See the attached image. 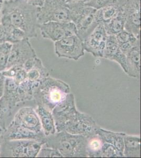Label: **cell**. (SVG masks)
Segmentation results:
<instances>
[{
	"label": "cell",
	"instance_id": "1",
	"mask_svg": "<svg viewBox=\"0 0 141 158\" xmlns=\"http://www.w3.org/2000/svg\"><path fill=\"white\" fill-rule=\"evenodd\" d=\"M38 7L27 0L4 1L0 11V23L23 31L29 39L36 38L39 25Z\"/></svg>",
	"mask_w": 141,
	"mask_h": 158
},
{
	"label": "cell",
	"instance_id": "2",
	"mask_svg": "<svg viewBox=\"0 0 141 158\" xmlns=\"http://www.w3.org/2000/svg\"><path fill=\"white\" fill-rule=\"evenodd\" d=\"M86 142L87 137L61 131L46 136L43 146L56 149L63 157L86 158Z\"/></svg>",
	"mask_w": 141,
	"mask_h": 158
},
{
	"label": "cell",
	"instance_id": "3",
	"mask_svg": "<svg viewBox=\"0 0 141 158\" xmlns=\"http://www.w3.org/2000/svg\"><path fill=\"white\" fill-rule=\"evenodd\" d=\"M70 92V86L66 83L48 76L40 82L34 93L33 100L37 106L52 112Z\"/></svg>",
	"mask_w": 141,
	"mask_h": 158
},
{
	"label": "cell",
	"instance_id": "4",
	"mask_svg": "<svg viewBox=\"0 0 141 158\" xmlns=\"http://www.w3.org/2000/svg\"><path fill=\"white\" fill-rule=\"evenodd\" d=\"M66 4L70 10L71 22L76 27L77 35L83 41L98 25L95 21L97 10L83 2Z\"/></svg>",
	"mask_w": 141,
	"mask_h": 158
},
{
	"label": "cell",
	"instance_id": "5",
	"mask_svg": "<svg viewBox=\"0 0 141 158\" xmlns=\"http://www.w3.org/2000/svg\"><path fill=\"white\" fill-rule=\"evenodd\" d=\"M43 144L34 140H4L0 157L35 158Z\"/></svg>",
	"mask_w": 141,
	"mask_h": 158
},
{
	"label": "cell",
	"instance_id": "6",
	"mask_svg": "<svg viewBox=\"0 0 141 158\" xmlns=\"http://www.w3.org/2000/svg\"><path fill=\"white\" fill-rule=\"evenodd\" d=\"M37 18L39 25L48 22H71L70 10L62 0H44L38 7Z\"/></svg>",
	"mask_w": 141,
	"mask_h": 158
},
{
	"label": "cell",
	"instance_id": "7",
	"mask_svg": "<svg viewBox=\"0 0 141 158\" xmlns=\"http://www.w3.org/2000/svg\"><path fill=\"white\" fill-rule=\"evenodd\" d=\"M99 128L100 127L97 125L92 117L77 111L63 125L61 131H65L72 135L88 137L97 133Z\"/></svg>",
	"mask_w": 141,
	"mask_h": 158
},
{
	"label": "cell",
	"instance_id": "8",
	"mask_svg": "<svg viewBox=\"0 0 141 158\" xmlns=\"http://www.w3.org/2000/svg\"><path fill=\"white\" fill-rule=\"evenodd\" d=\"M55 52L59 58L77 61L84 56L83 42L77 35L67 36L55 42Z\"/></svg>",
	"mask_w": 141,
	"mask_h": 158
},
{
	"label": "cell",
	"instance_id": "9",
	"mask_svg": "<svg viewBox=\"0 0 141 158\" xmlns=\"http://www.w3.org/2000/svg\"><path fill=\"white\" fill-rule=\"evenodd\" d=\"M42 36L44 39L57 41L67 36L77 35V29L72 22H48L39 25Z\"/></svg>",
	"mask_w": 141,
	"mask_h": 158
},
{
	"label": "cell",
	"instance_id": "10",
	"mask_svg": "<svg viewBox=\"0 0 141 158\" xmlns=\"http://www.w3.org/2000/svg\"><path fill=\"white\" fill-rule=\"evenodd\" d=\"M29 38L13 43L6 69L15 65L23 66L29 60L36 57Z\"/></svg>",
	"mask_w": 141,
	"mask_h": 158
},
{
	"label": "cell",
	"instance_id": "11",
	"mask_svg": "<svg viewBox=\"0 0 141 158\" xmlns=\"http://www.w3.org/2000/svg\"><path fill=\"white\" fill-rule=\"evenodd\" d=\"M124 30L141 39V0H126L123 9Z\"/></svg>",
	"mask_w": 141,
	"mask_h": 158
},
{
	"label": "cell",
	"instance_id": "12",
	"mask_svg": "<svg viewBox=\"0 0 141 158\" xmlns=\"http://www.w3.org/2000/svg\"><path fill=\"white\" fill-rule=\"evenodd\" d=\"M77 111L75 106L74 95L70 92L64 100L57 104L52 111L56 132L61 131L63 126Z\"/></svg>",
	"mask_w": 141,
	"mask_h": 158
},
{
	"label": "cell",
	"instance_id": "13",
	"mask_svg": "<svg viewBox=\"0 0 141 158\" xmlns=\"http://www.w3.org/2000/svg\"><path fill=\"white\" fill-rule=\"evenodd\" d=\"M107 36L103 24H99L83 41L84 50L95 57H103Z\"/></svg>",
	"mask_w": 141,
	"mask_h": 158
},
{
	"label": "cell",
	"instance_id": "14",
	"mask_svg": "<svg viewBox=\"0 0 141 158\" xmlns=\"http://www.w3.org/2000/svg\"><path fill=\"white\" fill-rule=\"evenodd\" d=\"M12 122L38 133H43L39 117L32 107H22L15 113Z\"/></svg>",
	"mask_w": 141,
	"mask_h": 158
},
{
	"label": "cell",
	"instance_id": "15",
	"mask_svg": "<svg viewBox=\"0 0 141 158\" xmlns=\"http://www.w3.org/2000/svg\"><path fill=\"white\" fill-rule=\"evenodd\" d=\"M3 137L5 140H34L44 144L46 136L43 132L38 133L11 122L4 130Z\"/></svg>",
	"mask_w": 141,
	"mask_h": 158
},
{
	"label": "cell",
	"instance_id": "16",
	"mask_svg": "<svg viewBox=\"0 0 141 158\" xmlns=\"http://www.w3.org/2000/svg\"><path fill=\"white\" fill-rule=\"evenodd\" d=\"M126 0H118L109 6L97 10L95 13V21L97 23L106 24L123 10Z\"/></svg>",
	"mask_w": 141,
	"mask_h": 158
},
{
	"label": "cell",
	"instance_id": "17",
	"mask_svg": "<svg viewBox=\"0 0 141 158\" xmlns=\"http://www.w3.org/2000/svg\"><path fill=\"white\" fill-rule=\"evenodd\" d=\"M126 56L127 73L131 77H141V43L131 49Z\"/></svg>",
	"mask_w": 141,
	"mask_h": 158
},
{
	"label": "cell",
	"instance_id": "18",
	"mask_svg": "<svg viewBox=\"0 0 141 158\" xmlns=\"http://www.w3.org/2000/svg\"><path fill=\"white\" fill-rule=\"evenodd\" d=\"M35 111L39 117L45 135L49 136L56 133V124L52 112L41 106H37Z\"/></svg>",
	"mask_w": 141,
	"mask_h": 158
},
{
	"label": "cell",
	"instance_id": "19",
	"mask_svg": "<svg viewBox=\"0 0 141 158\" xmlns=\"http://www.w3.org/2000/svg\"><path fill=\"white\" fill-rule=\"evenodd\" d=\"M97 133L100 135L104 142L114 146L118 151L123 155V138L125 133L115 132L102 129L100 127L97 130Z\"/></svg>",
	"mask_w": 141,
	"mask_h": 158
},
{
	"label": "cell",
	"instance_id": "20",
	"mask_svg": "<svg viewBox=\"0 0 141 158\" xmlns=\"http://www.w3.org/2000/svg\"><path fill=\"white\" fill-rule=\"evenodd\" d=\"M17 106L4 96L0 98V128L6 129L11 123Z\"/></svg>",
	"mask_w": 141,
	"mask_h": 158
},
{
	"label": "cell",
	"instance_id": "21",
	"mask_svg": "<svg viewBox=\"0 0 141 158\" xmlns=\"http://www.w3.org/2000/svg\"><path fill=\"white\" fill-rule=\"evenodd\" d=\"M123 155L127 158L141 157V138L136 135L124 136Z\"/></svg>",
	"mask_w": 141,
	"mask_h": 158
},
{
	"label": "cell",
	"instance_id": "22",
	"mask_svg": "<svg viewBox=\"0 0 141 158\" xmlns=\"http://www.w3.org/2000/svg\"><path fill=\"white\" fill-rule=\"evenodd\" d=\"M40 82L26 79L18 85V94L21 102H25L33 99L34 93Z\"/></svg>",
	"mask_w": 141,
	"mask_h": 158
},
{
	"label": "cell",
	"instance_id": "23",
	"mask_svg": "<svg viewBox=\"0 0 141 158\" xmlns=\"http://www.w3.org/2000/svg\"><path fill=\"white\" fill-rule=\"evenodd\" d=\"M104 142L97 133L87 137L86 151L88 157L101 158Z\"/></svg>",
	"mask_w": 141,
	"mask_h": 158
},
{
	"label": "cell",
	"instance_id": "24",
	"mask_svg": "<svg viewBox=\"0 0 141 158\" xmlns=\"http://www.w3.org/2000/svg\"><path fill=\"white\" fill-rule=\"evenodd\" d=\"M125 19V13L123 10H122L110 21L104 24L107 35H115L124 30Z\"/></svg>",
	"mask_w": 141,
	"mask_h": 158
},
{
	"label": "cell",
	"instance_id": "25",
	"mask_svg": "<svg viewBox=\"0 0 141 158\" xmlns=\"http://www.w3.org/2000/svg\"><path fill=\"white\" fill-rule=\"evenodd\" d=\"M27 73V79L31 81H41L49 76L48 71L37 56L35 58L32 67Z\"/></svg>",
	"mask_w": 141,
	"mask_h": 158
},
{
	"label": "cell",
	"instance_id": "26",
	"mask_svg": "<svg viewBox=\"0 0 141 158\" xmlns=\"http://www.w3.org/2000/svg\"><path fill=\"white\" fill-rule=\"evenodd\" d=\"M18 85L19 84L14 80V79L6 77L3 96L16 106H18L21 103L18 94Z\"/></svg>",
	"mask_w": 141,
	"mask_h": 158
},
{
	"label": "cell",
	"instance_id": "27",
	"mask_svg": "<svg viewBox=\"0 0 141 158\" xmlns=\"http://www.w3.org/2000/svg\"><path fill=\"white\" fill-rule=\"evenodd\" d=\"M120 50L115 35H107L103 57L111 60Z\"/></svg>",
	"mask_w": 141,
	"mask_h": 158
},
{
	"label": "cell",
	"instance_id": "28",
	"mask_svg": "<svg viewBox=\"0 0 141 158\" xmlns=\"http://www.w3.org/2000/svg\"><path fill=\"white\" fill-rule=\"evenodd\" d=\"M12 46L8 42L0 43V72L6 69Z\"/></svg>",
	"mask_w": 141,
	"mask_h": 158
},
{
	"label": "cell",
	"instance_id": "29",
	"mask_svg": "<svg viewBox=\"0 0 141 158\" xmlns=\"http://www.w3.org/2000/svg\"><path fill=\"white\" fill-rule=\"evenodd\" d=\"M123 155L110 144L104 142L101 158H122Z\"/></svg>",
	"mask_w": 141,
	"mask_h": 158
},
{
	"label": "cell",
	"instance_id": "30",
	"mask_svg": "<svg viewBox=\"0 0 141 158\" xmlns=\"http://www.w3.org/2000/svg\"><path fill=\"white\" fill-rule=\"evenodd\" d=\"M39 150L37 157L38 158H62V156L56 149L47 147L43 146Z\"/></svg>",
	"mask_w": 141,
	"mask_h": 158
},
{
	"label": "cell",
	"instance_id": "31",
	"mask_svg": "<svg viewBox=\"0 0 141 158\" xmlns=\"http://www.w3.org/2000/svg\"><path fill=\"white\" fill-rule=\"evenodd\" d=\"M118 0H89L84 3L86 6L93 7L96 10H98L110 4L113 3Z\"/></svg>",
	"mask_w": 141,
	"mask_h": 158
},
{
	"label": "cell",
	"instance_id": "32",
	"mask_svg": "<svg viewBox=\"0 0 141 158\" xmlns=\"http://www.w3.org/2000/svg\"><path fill=\"white\" fill-rule=\"evenodd\" d=\"M115 36L119 45L126 43L127 42L130 41L131 40L133 39V38H135V36L133 34L127 32L125 30L122 31L121 32L116 34Z\"/></svg>",
	"mask_w": 141,
	"mask_h": 158
},
{
	"label": "cell",
	"instance_id": "33",
	"mask_svg": "<svg viewBox=\"0 0 141 158\" xmlns=\"http://www.w3.org/2000/svg\"><path fill=\"white\" fill-rule=\"evenodd\" d=\"M7 42V33L3 26L0 23V43Z\"/></svg>",
	"mask_w": 141,
	"mask_h": 158
},
{
	"label": "cell",
	"instance_id": "34",
	"mask_svg": "<svg viewBox=\"0 0 141 158\" xmlns=\"http://www.w3.org/2000/svg\"><path fill=\"white\" fill-rule=\"evenodd\" d=\"M5 81L6 77L2 74L1 72H0V98L3 95Z\"/></svg>",
	"mask_w": 141,
	"mask_h": 158
},
{
	"label": "cell",
	"instance_id": "35",
	"mask_svg": "<svg viewBox=\"0 0 141 158\" xmlns=\"http://www.w3.org/2000/svg\"><path fill=\"white\" fill-rule=\"evenodd\" d=\"M30 3L35 6L36 7H40L42 6L44 0H27Z\"/></svg>",
	"mask_w": 141,
	"mask_h": 158
},
{
	"label": "cell",
	"instance_id": "36",
	"mask_svg": "<svg viewBox=\"0 0 141 158\" xmlns=\"http://www.w3.org/2000/svg\"><path fill=\"white\" fill-rule=\"evenodd\" d=\"M89 0H67L66 3H71V2H83V3H85L88 1Z\"/></svg>",
	"mask_w": 141,
	"mask_h": 158
},
{
	"label": "cell",
	"instance_id": "37",
	"mask_svg": "<svg viewBox=\"0 0 141 158\" xmlns=\"http://www.w3.org/2000/svg\"><path fill=\"white\" fill-rule=\"evenodd\" d=\"M4 141V139L3 137V134L0 135V153H1V151L2 143H3Z\"/></svg>",
	"mask_w": 141,
	"mask_h": 158
},
{
	"label": "cell",
	"instance_id": "38",
	"mask_svg": "<svg viewBox=\"0 0 141 158\" xmlns=\"http://www.w3.org/2000/svg\"><path fill=\"white\" fill-rule=\"evenodd\" d=\"M4 130L3 129H2L1 128H0V135H2V134H3Z\"/></svg>",
	"mask_w": 141,
	"mask_h": 158
},
{
	"label": "cell",
	"instance_id": "39",
	"mask_svg": "<svg viewBox=\"0 0 141 158\" xmlns=\"http://www.w3.org/2000/svg\"><path fill=\"white\" fill-rule=\"evenodd\" d=\"M1 6H2V3H0V11H1Z\"/></svg>",
	"mask_w": 141,
	"mask_h": 158
},
{
	"label": "cell",
	"instance_id": "40",
	"mask_svg": "<svg viewBox=\"0 0 141 158\" xmlns=\"http://www.w3.org/2000/svg\"><path fill=\"white\" fill-rule=\"evenodd\" d=\"M63 1H64V2H65V3H66V1H67V0H62Z\"/></svg>",
	"mask_w": 141,
	"mask_h": 158
},
{
	"label": "cell",
	"instance_id": "41",
	"mask_svg": "<svg viewBox=\"0 0 141 158\" xmlns=\"http://www.w3.org/2000/svg\"><path fill=\"white\" fill-rule=\"evenodd\" d=\"M3 2V0H0V3H2Z\"/></svg>",
	"mask_w": 141,
	"mask_h": 158
},
{
	"label": "cell",
	"instance_id": "42",
	"mask_svg": "<svg viewBox=\"0 0 141 158\" xmlns=\"http://www.w3.org/2000/svg\"><path fill=\"white\" fill-rule=\"evenodd\" d=\"M7 1V0H3V1Z\"/></svg>",
	"mask_w": 141,
	"mask_h": 158
}]
</instances>
